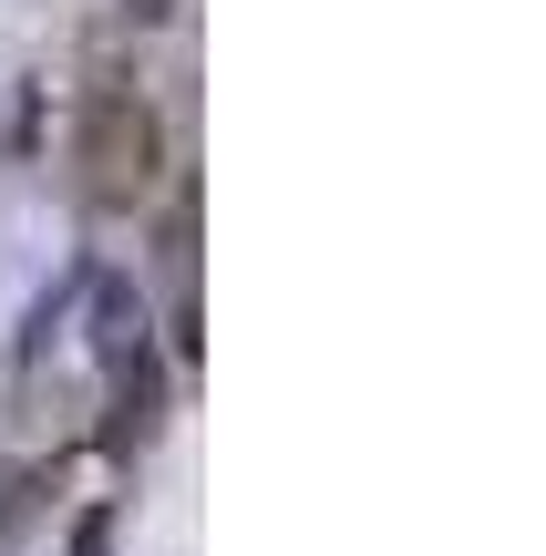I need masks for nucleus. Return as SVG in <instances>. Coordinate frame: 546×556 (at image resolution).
<instances>
[{
  "label": "nucleus",
  "instance_id": "nucleus-2",
  "mask_svg": "<svg viewBox=\"0 0 546 556\" xmlns=\"http://www.w3.org/2000/svg\"><path fill=\"white\" fill-rule=\"evenodd\" d=\"M186 0H124V21H135V31H155V21H176Z\"/></svg>",
  "mask_w": 546,
  "mask_h": 556
},
{
  "label": "nucleus",
  "instance_id": "nucleus-1",
  "mask_svg": "<svg viewBox=\"0 0 546 556\" xmlns=\"http://www.w3.org/2000/svg\"><path fill=\"white\" fill-rule=\"evenodd\" d=\"M73 165H82V206L135 217V206L165 186V114L135 93V83L103 73L93 93H82V114H73Z\"/></svg>",
  "mask_w": 546,
  "mask_h": 556
}]
</instances>
